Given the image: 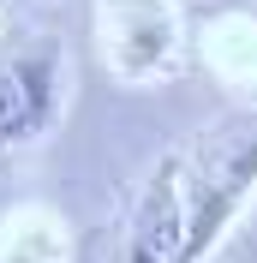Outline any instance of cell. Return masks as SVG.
<instances>
[{
	"instance_id": "obj_2",
	"label": "cell",
	"mask_w": 257,
	"mask_h": 263,
	"mask_svg": "<svg viewBox=\"0 0 257 263\" xmlns=\"http://www.w3.org/2000/svg\"><path fill=\"white\" fill-rule=\"evenodd\" d=\"M102 54L108 72L126 84L161 78L179 60V6L174 0H102Z\"/></svg>"
},
{
	"instance_id": "obj_4",
	"label": "cell",
	"mask_w": 257,
	"mask_h": 263,
	"mask_svg": "<svg viewBox=\"0 0 257 263\" xmlns=\"http://www.w3.org/2000/svg\"><path fill=\"white\" fill-rule=\"evenodd\" d=\"M60 120V42H24L0 66V144H30Z\"/></svg>"
},
{
	"instance_id": "obj_1",
	"label": "cell",
	"mask_w": 257,
	"mask_h": 263,
	"mask_svg": "<svg viewBox=\"0 0 257 263\" xmlns=\"http://www.w3.org/2000/svg\"><path fill=\"white\" fill-rule=\"evenodd\" d=\"M257 192V102L227 108L197 132L192 156H179V197H186V263H204L222 228Z\"/></svg>"
},
{
	"instance_id": "obj_3",
	"label": "cell",
	"mask_w": 257,
	"mask_h": 263,
	"mask_svg": "<svg viewBox=\"0 0 257 263\" xmlns=\"http://www.w3.org/2000/svg\"><path fill=\"white\" fill-rule=\"evenodd\" d=\"M114 263H186V197H179V149H168L132 192L120 215Z\"/></svg>"
},
{
	"instance_id": "obj_5",
	"label": "cell",
	"mask_w": 257,
	"mask_h": 263,
	"mask_svg": "<svg viewBox=\"0 0 257 263\" xmlns=\"http://www.w3.org/2000/svg\"><path fill=\"white\" fill-rule=\"evenodd\" d=\"M0 263H66V233L48 210H24L6 228V246H0Z\"/></svg>"
}]
</instances>
